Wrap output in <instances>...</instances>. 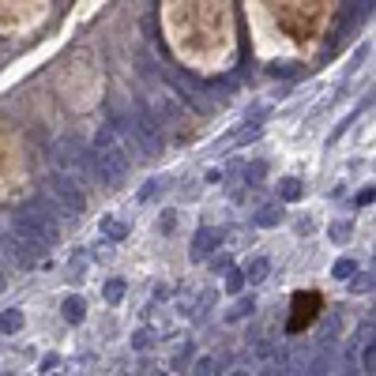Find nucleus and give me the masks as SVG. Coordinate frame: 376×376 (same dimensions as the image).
<instances>
[{
  "label": "nucleus",
  "instance_id": "1",
  "mask_svg": "<svg viewBox=\"0 0 376 376\" xmlns=\"http://www.w3.org/2000/svg\"><path fill=\"white\" fill-rule=\"evenodd\" d=\"M60 219H64V214L53 207L49 196H34V199H27V203L15 211L12 230H15L19 237H27V241L53 249V245L60 241Z\"/></svg>",
  "mask_w": 376,
  "mask_h": 376
},
{
  "label": "nucleus",
  "instance_id": "2",
  "mask_svg": "<svg viewBox=\"0 0 376 376\" xmlns=\"http://www.w3.org/2000/svg\"><path fill=\"white\" fill-rule=\"evenodd\" d=\"M87 158H91V173L106 188H121L124 177H128V170H132L121 135H117V128H109V124L98 128V135H94V151Z\"/></svg>",
  "mask_w": 376,
  "mask_h": 376
},
{
  "label": "nucleus",
  "instance_id": "3",
  "mask_svg": "<svg viewBox=\"0 0 376 376\" xmlns=\"http://www.w3.org/2000/svg\"><path fill=\"white\" fill-rule=\"evenodd\" d=\"M45 196L53 199V207H57L64 219H76V214L87 211V196H83L79 181L71 177L68 170H57L49 181H45Z\"/></svg>",
  "mask_w": 376,
  "mask_h": 376
},
{
  "label": "nucleus",
  "instance_id": "4",
  "mask_svg": "<svg viewBox=\"0 0 376 376\" xmlns=\"http://www.w3.org/2000/svg\"><path fill=\"white\" fill-rule=\"evenodd\" d=\"M128 132H132V140L140 143L143 155H162L166 151V140H162V124H158V117L151 113L147 106H132V117H128Z\"/></svg>",
  "mask_w": 376,
  "mask_h": 376
},
{
  "label": "nucleus",
  "instance_id": "5",
  "mask_svg": "<svg viewBox=\"0 0 376 376\" xmlns=\"http://www.w3.org/2000/svg\"><path fill=\"white\" fill-rule=\"evenodd\" d=\"M0 245H4V249H0V252H4L8 256V260H12L15 263V267H38V263H42L45 260V252H49V249H45V245H34V241H27V237H19V234H15V230H8V234H0Z\"/></svg>",
  "mask_w": 376,
  "mask_h": 376
},
{
  "label": "nucleus",
  "instance_id": "6",
  "mask_svg": "<svg viewBox=\"0 0 376 376\" xmlns=\"http://www.w3.org/2000/svg\"><path fill=\"white\" fill-rule=\"evenodd\" d=\"M53 162H57V170L76 173L79 166L87 162V151H83V143H79L76 135H60V140L53 143Z\"/></svg>",
  "mask_w": 376,
  "mask_h": 376
},
{
  "label": "nucleus",
  "instance_id": "7",
  "mask_svg": "<svg viewBox=\"0 0 376 376\" xmlns=\"http://www.w3.org/2000/svg\"><path fill=\"white\" fill-rule=\"evenodd\" d=\"M222 245V234L214 226H199L196 237H192V260H207L214 249Z\"/></svg>",
  "mask_w": 376,
  "mask_h": 376
},
{
  "label": "nucleus",
  "instance_id": "8",
  "mask_svg": "<svg viewBox=\"0 0 376 376\" xmlns=\"http://www.w3.org/2000/svg\"><path fill=\"white\" fill-rule=\"evenodd\" d=\"M155 113H158V124H181L185 109H181L177 98H155Z\"/></svg>",
  "mask_w": 376,
  "mask_h": 376
},
{
  "label": "nucleus",
  "instance_id": "9",
  "mask_svg": "<svg viewBox=\"0 0 376 376\" xmlns=\"http://www.w3.org/2000/svg\"><path fill=\"white\" fill-rule=\"evenodd\" d=\"M301 196H305V185H301L298 177H283V181H278V203H298Z\"/></svg>",
  "mask_w": 376,
  "mask_h": 376
},
{
  "label": "nucleus",
  "instance_id": "10",
  "mask_svg": "<svg viewBox=\"0 0 376 376\" xmlns=\"http://www.w3.org/2000/svg\"><path fill=\"white\" fill-rule=\"evenodd\" d=\"M60 316L68 320V324H83V316H87V301H83V298H64Z\"/></svg>",
  "mask_w": 376,
  "mask_h": 376
},
{
  "label": "nucleus",
  "instance_id": "11",
  "mask_svg": "<svg viewBox=\"0 0 376 376\" xmlns=\"http://www.w3.org/2000/svg\"><path fill=\"white\" fill-rule=\"evenodd\" d=\"M278 222H283V203H267V207L256 211V226L271 230V226H278Z\"/></svg>",
  "mask_w": 376,
  "mask_h": 376
},
{
  "label": "nucleus",
  "instance_id": "12",
  "mask_svg": "<svg viewBox=\"0 0 376 376\" xmlns=\"http://www.w3.org/2000/svg\"><path fill=\"white\" fill-rule=\"evenodd\" d=\"M128 230H132V226H128L124 219H113V214H109V219H102V234H106L109 241H124Z\"/></svg>",
  "mask_w": 376,
  "mask_h": 376
},
{
  "label": "nucleus",
  "instance_id": "13",
  "mask_svg": "<svg viewBox=\"0 0 376 376\" xmlns=\"http://www.w3.org/2000/svg\"><path fill=\"white\" fill-rule=\"evenodd\" d=\"M267 271H271V263L263 260V256H256L249 267H245V283H263V278H267Z\"/></svg>",
  "mask_w": 376,
  "mask_h": 376
},
{
  "label": "nucleus",
  "instance_id": "14",
  "mask_svg": "<svg viewBox=\"0 0 376 376\" xmlns=\"http://www.w3.org/2000/svg\"><path fill=\"white\" fill-rule=\"evenodd\" d=\"M19 327H23V313H19V309H8V313L0 316V331H4V335H15Z\"/></svg>",
  "mask_w": 376,
  "mask_h": 376
},
{
  "label": "nucleus",
  "instance_id": "15",
  "mask_svg": "<svg viewBox=\"0 0 376 376\" xmlns=\"http://www.w3.org/2000/svg\"><path fill=\"white\" fill-rule=\"evenodd\" d=\"M124 294H128L124 278H109V283H106V301H109V305H117V301H124Z\"/></svg>",
  "mask_w": 376,
  "mask_h": 376
},
{
  "label": "nucleus",
  "instance_id": "16",
  "mask_svg": "<svg viewBox=\"0 0 376 376\" xmlns=\"http://www.w3.org/2000/svg\"><path fill=\"white\" fill-rule=\"evenodd\" d=\"M151 346H155V331H151V327H140V331L132 335V350L143 354V350H151Z\"/></svg>",
  "mask_w": 376,
  "mask_h": 376
},
{
  "label": "nucleus",
  "instance_id": "17",
  "mask_svg": "<svg viewBox=\"0 0 376 376\" xmlns=\"http://www.w3.org/2000/svg\"><path fill=\"white\" fill-rule=\"evenodd\" d=\"M252 309H256V298H241L234 309L226 313V320H245V316H252Z\"/></svg>",
  "mask_w": 376,
  "mask_h": 376
},
{
  "label": "nucleus",
  "instance_id": "18",
  "mask_svg": "<svg viewBox=\"0 0 376 376\" xmlns=\"http://www.w3.org/2000/svg\"><path fill=\"white\" fill-rule=\"evenodd\" d=\"M245 290V271L226 267V294H241Z\"/></svg>",
  "mask_w": 376,
  "mask_h": 376
},
{
  "label": "nucleus",
  "instance_id": "19",
  "mask_svg": "<svg viewBox=\"0 0 376 376\" xmlns=\"http://www.w3.org/2000/svg\"><path fill=\"white\" fill-rule=\"evenodd\" d=\"M357 271V263L354 260H335V267H331V278H339V283H346L350 275Z\"/></svg>",
  "mask_w": 376,
  "mask_h": 376
},
{
  "label": "nucleus",
  "instance_id": "20",
  "mask_svg": "<svg viewBox=\"0 0 376 376\" xmlns=\"http://www.w3.org/2000/svg\"><path fill=\"white\" fill-rule=\"evenodd\" d=\"M162 185H166L162 177H151L147 185H143V192H140V199H143V203H151V199H155L158 192H162Z\"/></svg>",
  "mask_w": 376,
  "mask_h": 376
},
{
  "label": "nucleus",
  "instance_id": "21",
  "mask_svg": "<svg viewBox=\"0 0 376 376\" xmlns=\"http://www.w3.org/2000/svg\"><path fill=\"white\" fill-rule=\"evenodd\" d=\"M350 278H354V283H350V286H354V294H365V290H373V275H362V271H354V275H350Z\"/></svg>",
  "mask_w": 376,
  "mask_h": 376
},
{
  "label": "nucleus",
  "instance_id": "22",
  "mask_svg": "<svg viewBox=\"0 0 376 376\" xmlns=\"http://www.w3.org/2000/svg\"><path fill=\"white\" fill-rule=\"evenodd\" d=\"M196 373H199V376L219 373V362H214V357H199V362H196Z\"/></svg>",
  "mask_w": 376,
  "mask_h": 376
},
{
  "label": "nucleus",
  "instance_id": "23",
  "mask_svg": "<svg viewBox=\"0 0 376 376\" xmlns=\"http://www.w3.org/2000/svg\"><path fill=\"white\" fill-rule=\"evenodd\" d=\"M263 173H267V166H263V162H252V170L245 173V181H249V185H260V181H263Z\"/></svg>",
  "mask_w": 376,
  "mask_h": 376
},
{
  "label": "nucleus",
  "instance_id": "24",
  "mask_svg": "<svg viewBox=\"0 0 376 376\" xmlns=\"http://www.w3.org/2000/svg\"><path fill=\"white\" fill-rule=\"evenodd\" d=\"M327 234H331V241H346V237H350V222H335Z\"/></svg>",
  "mask_w": 376,
  "mask_h": 376
},
{
  "label": "nucleus",
  "instance_id": "25",
  "mask_svg": "<svg viewBox=\"0 0 376 376\" xmlns=\"http://www.w3.org/2000/svg\"><path fill=\"white\" fill-rule=\"evenodd\" d=\"M373 365H376V350H373V342H369V346L362 350V369L373 373Z\"/></svg>",
  "mask_w": 376,
  "mask_h": 376
},
{
  "label": "nucleus",
  "instance_id": "26",
  "mask_svg": "<svg viewBox=\"0 0 376 376\" xmlns=\"http://www.w3.org/2000/svg\"><path fill=\"white\" fill-rule=\"evenodd\" d=\"M188 357H192V342H188V346H181V350H177V357H173V369H181V365H185Z\"/></svg>",
  "mask_w": 376,
  "mask_h": 376
},
{
  "label": "nucleus",
  "instance_id": "27",
  "mask_svg": "<svg viewBox=\"0 0 376 376\" xmlns=\"http://www.w3.org/2000/svg\"><path fill=\"white\" fill-rule=\"evenodd\" d=\"M57 365H60V357H57V354H45V362H42V373H53V369H57Z\"/></svg>",
  "mask_w": 376,
  "mask_h": 376
},
{
  "label": "nucleus",
  "instance_id": "28",
  "mask_svg": "<svg viewBox=\"0 0 376 376\" xmlns=\"http://www.w3.org/2000/svg\"><path fill=\"white\" fill-rule=\"evenodd\" d=\"M271 76H294V64H271Z\"/></svg>",
  "mask_w": 376,
  "mask_h": 376
},
{
  "label": "nucleus",
  "instance_id": "29",
  "mask_svg": "<svg viewBox=\"0 0 376 376\" xmlns=\"http://www.w3.org/2000/svg\"><path fill=\"white\" fill-rule=\"evenodd\" d=\"M173 219H177V214H173V211H166V214H162V230H166V234H170V230H173Z\"/></svg>",
  "mask_w": 376,
  "mask_h": 376
},
{
  "label": "nucleus",
  "instance_id": "30",
  "mask_svg": "<svg viewBox=\"0 0 376 376\" xmlns=\"http://www.w3.org/2000/svg\"><path fill=\"white\" fill-rule=\"evenodd\" d=\"M0 290H4V267H0Z\"/></svg>",
  "mask_w": 376,
  "mask_h": 376
}]
</instances>
